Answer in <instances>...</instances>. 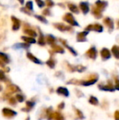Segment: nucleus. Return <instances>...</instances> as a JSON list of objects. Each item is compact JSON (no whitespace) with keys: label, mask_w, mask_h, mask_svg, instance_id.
Wrapping results in <instances>:
<instances>
[{"label":"nucleus","mask_w":119,"mask_h":120,"mask_svg":"<svg viewBox=\"0 0 119 120\" xmlns=\"http://www.w3.org/2000/svg\"><path fill=\"white\" fill-rule=\"evenodd\" d=\"M57 92L59 94H63L64 96H68L69 95V92L66 88H64V87H59L57 90Z\"/></svg>","instance_id":"1"},{"label":"nucleus","mask_w":119,"mask_h":120,"mask_svg":"<svg viewBox=\"0 0 119 120\" xmlns=\"http://www.w3.org/2000/svg\"><path fill=\"white\" fill-rule=\"evenodd\" d=\"M93 101V102H91V103H93V104H95V105H96L97 102H98L97 99H96V98H95V97H91V98H90V101Z\"/></svg>","instance_id":"2"},{"label":"nucleus","mask_w":119,"mask_h":120,"mask_svg":"<svg viewBox=\"0 0 119 120\" xmlns=\"http://www.w3.org/2000/svg\"><path fill=\"white\" fill-rule=\"evenodd\" d=\"M3 79H4V74L2 71H0V80H3Z\"/></svg>","instance_id":"3"},{"label":"nucleus","mask_w":119,"mask_h":120,"mask_svg":"<svg viewBox=\"0 0 119 120\" xmlns=\"http://www.w3.org/2000/svg\"><path fill=\"white\" fill-rule=\"evenodd\" d=\"M18 97V100H19V101H22L23 100H24V97H23V96H20V95L17 96Z\"/></svg>","instance_id":"4"},{"label":"nucleus","mask_w":119,"mask_h":120,"mask_svg":"<svg viewBox=\"0 0 119 120\" xmlns=\"http://www.w3.org/2000/svg\"><path fill=\"white\" fill-rule=\"evenodd\" d=\"M0 89H1V87H0Z\"/></svg>","instance_id":"5"}]
</instances>
